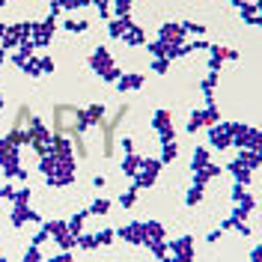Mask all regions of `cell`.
<instances>
[{
	"mask_svg": "<svg viewBox=\"0 0 262 262\" xmlns=\"http://www.w3.org/2000/svg\"><path fill=\"white\" fill-rule=\"evenodd\" d=\"M90 212H93V214H104V212H107V203H104V200H98V203L93 206V209H90Z\"/></svg>",
	"mask_w": 262,
	"mask_h": 262,
	"instance_id": "obj_6",
	"label": "cell"
},
{
	"mask_svg": "<svg viewBox=\"0 0 262 262\" xmlns=\"http://www.w3.org/2000/svg\"><path fill=\"white\" fill-rule=\"evenodd\" d=\"M107 60H111V57H107V51L98 48L96 57H93V69H96V72H101V75H107V78H116V72H111V69H107Z\"/></svg>",
	"mask_w": 262,
	"mask_h": 262,
	"instance_id": "obj_1",
	"label": "cell"
},
{
	"mask_svg": "<svg viewBox=\"0 0 262 262\" xmlns=\"http://www.w3.org/2000/svg\"><path fill=\"white\" fill-rule=\"evenodd\" d=\"M161 39H164V42H179V39H182V30H179V27H164V30H161Z\"/></svg>",
	"mask_w": 262,
	"mask_h": 262,
	"instance_id": "obj_3",
	"label": "cell"
},
{
	"mask_svg": "<svg viewBox=\"0 0 262 262\" xmlns=\"http://www.w3.org/2000/svg\"><path fill=\"white\" fill-rule=\"evenodd\" d=\"M122 206H125V209H131V206H134V191H128V194L122 196Z\"/></svg>",
	"mask_w": 262,
	"mask_h": 262,
	"instance_id": "obj_7",
	"label": "cell"
},
{
	"mask_svg": "<svg viewBox=\"0 0 262 262\" xmlns=\"http://www.w3.org/2000/svg\"><path fill=\"white\" fill-rule=\"evenodd\" d=\"M212 140L217 143V146H227L229 140H232V131H229V128H214L212 131Z\"/></svg>",
	"mask_w": 262,
	"mask_h": 262,
	"instance_id": "obj_2",
	"label": "cell"
},
{
	"mask_svg": "<svg viewBox=\"0 0 262 262\" xmlns=\"http://www.w3.org/2000/svg\"><path fill=\"white\" fill-rule=\"evenodd\" d=\"M209 161V152L206 149H196V158H194V167H203V164Z\"/></svg>",
	"mask_w": 262,
	"mask_h": 262,
	"instance_id": "obj_5",
	"label": "cell"
},
{
	"mask_svg": "<svg viewBox=\"0 0 262 262\" xmlns=\"http://www.w3.org/2000/svg\"><path fill=\"white\" fill-rule=\"evenodd\" d=\"M134 86H140V78H137V75L122 78V83H119V90H134Z\"/></svg>",
	"mask_w": 262,
	"mask_h": 262,
	"instance_id": "obj_4",
	"label": "cell"
}]
</instances>
